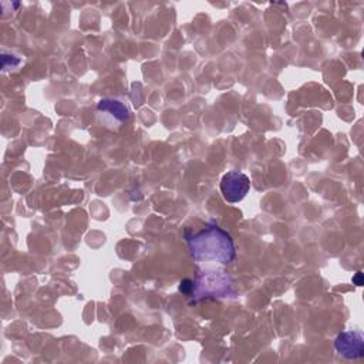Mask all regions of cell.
I'll use <instances>...</instances> for the list:
<instances>
[{"label": "cell", "instance_id": "obj_4", "mask_svg": "<svg viewBox=\"0 0 364 364\" xmlns=\"http://www.w3.org/2000/svg\"><path fill=\"white\" fill-rule=\"evenodd\" d=\"M334 346L337 353L346 358L355 360L364 355V338L360 331L348 330L340 333L334 341Z\"/></svg>", "mask_w": 364, "mask_h": 364}, {"label": "cell", "instance_id": "obj_6", "mask_svg": "<svg viewBox=\"0 0 364 364\" xmlns=\"http://www.w3.org/2000/svg\"><path fill=\"white\" fill-rule=\"evenodd\" d=\"M181 291L182 293H191L192 290H193V280H191V279H185V280H182L181 282Z\"/></svg>", "mask_w": 364, "mask_h": 364}, {"label": "cell", "instance_id": "obj_3", "mask_svg": "<svg viewBox=\"0 0 364 364\" xmlns=\"http://www.w3.org/2000/svg\"><path fill=\"white\" fill-rule=\"evenodd\" d=\"M250 188V181L247 175L239 171H230L223 175L220 181V191L225 198V200L235 203L242 200L246 193L249 192Z\"/></svg>", "mask_w": 364, "mask_h": 364}, {"label": "cell", "instance_id": "obj_1", "mask_svg": "<svg viewBox=\"0 0 364 364\" xmlns=\"http://www.w3.org/2000/svg\"><path fill=\"white\" fill-rule=\"evenodd\" d=\"M191 253L198 262L228 264L235 259V245L228 232L216 225L208 226L188 239Z\"/></svg>", "mask_w": 364, "mask_h": 364}, {"label": "cell", "instance_id": "obj_7", "mask_svg": "<svg viewBox=\"0 0 364 364\" xmlns=\"http://www.w3.org/2000/svg\"><path fill=\"white\" fill-rule=\"evenodd\" d=\"M353 283L357 284V286H361L363 284V273L361 272H357L355 276L353 277Z\"/></svg>", "mask_w": 364, "mask_h": 364}, {"label": "cell", "instance_id": "obj_5", "mask_svg": "<svg viewBox=\"0 0 364 364\" xmlns=\"http://www.w3.org/2000/svg\"><path fill=\"white\" fill-rule=\"evenodd\" d=\"M98 111L109 114L115 121L118 122H124L129 118V111L128 108L118 100H112V98H104L98 102L97 105Z\"/></svg>", "mask_w": 364, "mask_h": 364}, {"label": "cell", "instance_id": "obj_2", "mask_svg": "<svg viewBox=\"0 0 364 364\" xmlns=\"http://www.w3.org/2000/svg\"><path fill=\"white\" fill-rule=\"evenodd\" d=\"M230 280L222 272L216 273H206L199 276L198 282H193L195 300L205 299V297H222L230 293Z\"/></svg>", "mask_w": 364, "mask_h": 364}]
</instances>
